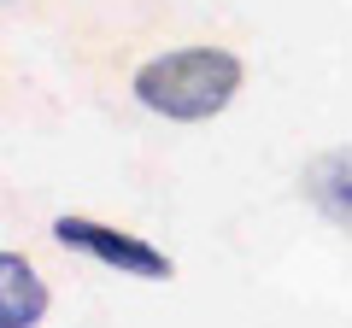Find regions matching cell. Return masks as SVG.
Returning <instances> with one entry per match:
<instances>
[{
  "mask_svg": "<svg viewBox=\"0 0 352 328\" xmlns=\"http://www.w3.org/2000/svg\"><path fill=\"white\" fill-rule=\"evenodd\" d=\"M241 89V59L223 47H176L135 71V100L170 124H206Z\"/></svg>",
  "mask_w": 352,
  "mask_h": 328,
  "instance_id": "1",
  "label": "cell"
},
{
  "mask_svg": "<svg viewBox=\"0 0 352 328\" xmlns=\"http://www.w3.org/2000/svg\"><path fill=\"white\" fill-rule=\"evenodd\" d=\"M0 6H6V0H0Z\"/></svg>",
  "mask_w": 352,
  "mask_h": 328,
  "instance_id": "5",
  "label": "cell"
},
{
  "mask_svg": "<svg viewBox=\"0 0 352 328\" xmlns=\"http://www.w3.org/2000/svg\"><path fill=\"white\" fill-rule=\"evenodd\" d=\"M53 240L71 246V253H88L94 264L118 270V276H141V281L170 276V258H164L159 246L124 235V229H106V223H94V217H59V223H53Z\"/></svg>",
  "mask_w": 352,
  "mask_h": 328,
  "instance_id": "2",
  "label": "cell"
},
{
  "mask_svg": "<svg viewBox=\"0 0 352 328\" xmlns=\"http://www.w3.org/2000/svg\"><path fill=\"white\" fill-rule=\"evenodd\" d=\"M300 188H305V200H311L317 211L329 217V223H335V229H346V235H352V147L317 152V159L305 164Z\"/></svg>",
  "mask_w": 352,
  "mask_h": 328,
  "instance_id": "3",
  "label": "cell"
},
{
  "mask_svg": "<svg viewBox=\"0 0 352 328\" xmlns=\"http://www.w3.org/2000/svg\"><path fill=\"white\" fill-rule=\"evenodd\" d=\"M47 316V281L18 253H0V328H36Z\"/></svg>",
  "mask_w": 352,
  "mask_h": 328,
  "instance_id": "4",
  "label": "cell"
}]
</instances>
